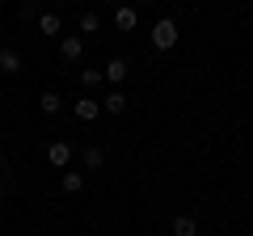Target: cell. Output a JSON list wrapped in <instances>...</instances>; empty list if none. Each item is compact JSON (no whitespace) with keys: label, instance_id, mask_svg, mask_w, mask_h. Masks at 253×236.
Listing matches in <instances>:
<instances>
[{"label":"cell","instance_id":"52a82bcc","mask_svg":"<svg viewBox=\"0 0 253 236\" xmlns=\"http://www.w3.org/2000/svg\"><path fill=\"white\" fill-rule=\"evenodd\" d=\"M173 236H199V219L194 215H177L173 219Z\"/></svg>","mask_w":253,"mask_h":236},{"label":"cell","instance_id":"4fadbf2b","mask_svg":"<svg viewBox=\"0 0 253 236\" xmlns=\"http://www.w3.org/2000/svg\"><path fill=\"white\" fill-rule=\"evenodd\" d=\"M84 164H89V169H101V164H106V152H101V148H84Z\"/></svg>","mask_w":253,"mask_h":236},{"label":"cell","instance_id":"d6986e66","mask_svg":"<svg viewBox=\"0 0 253 236\" xmlns=\"http://www.w3.org/2000/svg\"><path fill=\"white\" fill-rule=\"evenodd\" d=\"M0 34H4V21H0Z\"/></svg>","mask_w":253,"mask_h":236},{"label":"cell","instance_id":"ffe728a7","mask_svg":"<svg viewBox=\"0 0 253 236\" xmlns=\"http://www.w3.org/2000/svg\"><path fill=\"white\" fill-rule=\"evenodd\" d=\"M59 4H63V0H59Z\"/></svg>","mask_w":253,"mask_h":236},{"label":"cell","instance_id":"2e32d148","mask_svg":"<svg viewBox=\"0 0 253 236\" xmlns=\"http://www.w3.org/2000/svg\"><path fill=\"white\" fill-rule=\"evenodd\" d=\"M0 202H4V186H0Z\"/></svg>","mask_w":253,"mask_h":236},{"label":"cell","instance_id":"8992f818","mask_svg":"<svg viewBox=\"0 0 253 236\" xmlns=\"http://www.w3.org/2000/svg\"><path fill=\"white\" fill-rule=\"evenodd\" d=\"M72 110H76V118H81V122H93V118L101 114V101H97V97H84V101H76Z\"/></svg>","mask_w":253,"mask_h":236},{"label":"cell","instance_id":"ba28073f","mask_svg":"<svg viewBox=\"0 0 253 236\" xmlns=\"http://www.w3.org/2000/svg\"><path fill=\"white\" fill-rule=\"evenodd\" d=\"M101 76H106L110 84H123V80H126V59H110V64H106V72H101Z\"/></svg>","mask_w":253,"mask_h":236},{"label":"cell","instance_id":"7a4b0ae2","mask_svg":"<svg viewBox=\"0 0 253 236\" xmlns=\"http://www.w3.org/2000/svg\"><path fill=\"white\" fill-rule=\"evenodd\" d=\"M81 55H84V38H81V34H63V38H59V59L81 64Z\"/></svg>","mask_w":253,"mask_h":236},{"label":"cell","instance_id":"5bb4252c","mask_svg":"<svg viewBox=\"0 0 253 236\" xmlns=\"http://www.w3.org/2000/svg\"><path fill=\"white\" fill-rule=\"evenodd\" d=\"M101 80H106V76H101L97 68H84V72H81V84H84V89H97Z\"/></svg>","mask_w":253,"mask_h":236},{"label":"cell","instance_id":"e0dca14e","mask_svg":"<svg viewBox=\"0 0 253 236\" xmlns=\"http://www.w3.org/2000/svg\"><path fill=\"white\" fill-rule=\"evenodd\" d=\"M0 173H4V156H0Z\"/></svg>","mask_w":253,"mask_h":236},{"label":"cell","instance_id":"3957f363","mask_svg":"<svg viewBox=\"0 0 253 236\" xmlns=\"http://www.w3.org/2000/svg\"><path fill=\"white\" fill-rule=\"evenodd\" d=\"M46 160H51L55 169H68V160H72V144H63V139L46 144Z\"/></svg>","mask_w":253,"mask_h":236},{"label":"cell","instance_id":"5b68a950","mask_svg":"<svg viewBox=\"0 0 253 236\" xmlns=\"http://www.w3.org/2000/svg\"><path fill=\"white\" fill-rule=\"evenodd\" d=\"M0 72H4V76H17L21 72V55L13 51V46H0Z\"/></svg>","mask_w":253,"mask_h":236},{"label":"cell","instance_id":"6da1fadb","mask_svg":"<svg viewBox=\"0 0 253 236\" xmlns=\"http://www.w3.org/2000/svg\"><path fill=\"white\" fill-rule=\"evenodd\" d=\"M152 46H156V51L177 46V21H173V17H161V21L152 26Z\"/></svg>","mask_w":253,"mask_h":236},{"label":"cell","instance_id":"ac0fdd59","mask_svg":"<svg viewBox=\"0 0 253 236\" xmlns=\"http://www.w3.org/2000/svg\"><path fill=\"white\" fill-rule=\"evenodd\" d=\"M110 4H123V0H110Z\"/></svg>","mask_w":253,"mask_h":236},{"label":"cell","instance_id":"9c48e42d","mask_svg":"<svg viewBox=\"0 0 253 236\" xmlns=\"http://www.w3.org/2000/svg\"><path fill=\"white\" fill-rule=\"evenodd\" d=\"M59 106H63V101H59V93H55V89H46L42 97H38V110H42V114H59Z\"/></svg>","mask_w":253,"mask_h":236},{"label":"cell","instance_id":"30bf717a","mask_svg":"<svg viewBox=\"0 0 253 236\" xmlns=\"http://www.w3.org/2000/svg\"><path fill=\"white\" fill-rule=\"evenodd\" d=\"M59 186H63V194H81L84 190V177H81V173H63Z\"/></svg>","mask_w":253,"mask_h":236},{"label":"cell","instance_id":"7c38bea8","mask_svg":"<svg viewBox=\"0 0 253 236\" xmlns=\"http://www.w3.org/2000/svg\"><path fill=\"white\" fill-rule=\"evenodd\" d=\"M101 110H106V114H123V110H126V97H123V93L114 89V93H110L106 101H101Z\"/></svg>","mask_w":253,"mask_h":236},{"label":"cell","instance_id":"8fae6325","mask_svg":"<svg viewBox=\"0 0 253 236\" xmlns=\"http://www.w3.org/2000/svg\"><path fill=\"white\" fill-rule=\"evenodd\" d=\"M38 30H42V34H55V38H63V30H59V17H55V13H42V17H38Z\"/></svg>","mask_w":253,"mask_h":236},{"label":"cell","instance_id":"277c9868","mask_svg":"<svg viewBox=\"0 0 253 236\" xmlns=\"http://www.w3.org/2000/svg\"><path fill=\"white\" fill-rule=\"evenodd\" d=\"M135 26H139V13L131 9V4H118V9H114V30H123V34H131Z\"/></svg>","mask_w":253,"mask_h":236},{"label":"cell","instance_id":"9a60e30c","mask_svg":"<svg viewBox=\"0 0 253 236\" xmlns=\"http://www.w3.org/2000/svg\"><path fill=\"white\" fill-rule=\"evenodd\" d=\"M81 30H84V34H97V30H101L97 13H81Z\"/></svg>","mask_w":253,"mask_h":236}]
</instances>
